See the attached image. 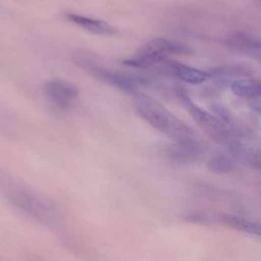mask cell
<instances>
[{
    "label": "cell",
    "mask_w": 261,
    "mask_h": 261,
    "mask_svg": "<svg viewBox=\"0 0 261 261\" xmlns=\"http://www.w3.org/2000/svg\"><path fill=\"white\" fill-rule=\"evenodd\" d=\"M133 106L138 115L172 142L197 139L194 130L151 96L139 92L133 96Z\"/></svg>",
    "instance_id": "cell-2"
},
{
    "label": "cell",
    "mask_w": 261,
    "mask_h": 261,
    "mask_svg": "<svg viewBox=\"0 0 261 261\" xmlns=\"http://www.w3.org/2000/svg\"><path fill=\"white\" fill-rule=\"evenodd\" d=\"M220 221L234 229L247 232L249 234L261 237V222L250 220L241 216L225 214L220 217Z\"/></svg>",
    "instance_id": "cell-13"
},
{
    "label": "cell",
    "mask_w": 261,
    "mask_h": 261,
    "mask_svg": "<svg viewBox=\"0 0 261 261\" xmlns=\"http://www.w3.org/2000/svg\"><path fill=\"white\" fill-rule=\"evenodd\" d=\"M226 45L236 52L261 60V40L248 33H233L226 39Z\"/></svg>",
    "instance_id": "cell-10"
},
{
    "label": "cell",
    "mask_w": 261,
    "mask_h": 261,
    "mask_svg": "<svg viewBox=\"0 0 261 261\" xmlns=\"http://www.w3.org/2000/svg\"><path fill=\"white\" fill-rule=\"evenodd\" d=\"M191 53H193V49L189 45L158 37L145 43L130 58L123 60L122 63L130 67L147 70L151 63L159 58L168 57L169 55H186Z\"/></svg>",
    "instance_id": "cell-4"
},
{
    "label": "cell",
    "mask_w": 261,
    "mask_h": 261,
    "mask_svg": "<svg viewBox=\"0 0 261 261\" xmlns=\"http://www.w3.org/2000/svg\"><path fill=\"white\" fill-rule=\"evenodd\" d=\"M157 74L167 76V77H177L180 81L192 84L200 85L209 80L210 72L205 71L181 62L172 60L168 57L163 58L157 65Z\"/></svg>",
    "instance_id": "cell-7"
},
{
    "label": "cell",
    "mask_w": 261,
    "mask_h": 261,
    "mask_svg": "<svg viewBox=\"0 0 261 261\" xmlns=\"http://www.w3.org/2000/svg\"><path fill=\"white\" fill-rule=\"evenodd\" d=\"M260 1H261V0H260Z\"/></svg>",
    "instance_id": "cell-19"
},
{
    "label": "cell",
    "mask_w": 261,
    "mask_h": 261,
    "mask_svg": "<svg viewBox=\"0 0 261 261\" xmlns=\"http://www.w3.org/2000/svg\"><path fill=\"white\" fill-rule=\"evenodd\" d=\"M233 95L250 100L261 99V79L245 77L236 80L230 84Z\"/></svg>",
    "instance_id": "cell-12"
},
{
    "label": "cell",
    "mask_w": 261,
    "mask_h": 261,
    "mask_svg": "<svg viewBox=\"0 0 261 261\" xmlns=\"http://www.w3.org/2000/svg\"><path fill=\"white\" fill-rule=\"evenodd\" d=\"M249 106L253 111H255L259 115V117H260V128H261V99L251 100L249 102Z\"/></svg>",
    "instance_id": "cell-18"
},
{
    "label": "cell",
    "mask_w": 261,
    "mask_h": 261,
    "mask_svg": "<svg viewBox=\"0 0 261 261\" xmlns=\"http://www.w3.org/2000/svg\"><path fill=\"white\" fill-rule=\"evenodd\" d=\"M210 72V79H217L220 82H224L230 79L238 80L237 77H247L252 74V70L249 66L243 64H230L217 68H213Z\"/></svg>",
    "instance_id": "cell-14"
},
{
    "label": "cell",
    "mask_w": 261,
    "mask_h": 261,
    "mask_svg": "<svg viewBox=\"0 0 261 261\" xmlns=\"http://www.w3.org/2000/svg\"><path fill=\"white\" fill-rule=\"evenodd\" d=\"M207 152V146L198 138L190 141L172 142L166 146V158L176 165H189L201 161Z\"/></svg>",
    "instance_id": "cell-6"
},
{
    "label": "cell",
    "mask_w": 261,
    "mask_h": 261,
    "mask_svg": "<svg viewBox=\"0 0 261 261\" xmlns=\"http://www.w3.org/2000/svg\"><path fill=\"white\" fill-rule=\"evenodd\" d=\"M175 94L194 121L211 140L224 145L227 148L228 153L234 159L245 158L247 160L253 149H250L245 142L233 137L215 114H212L199 106L185 88H177Z\"/></svg>",
    "instance_id": "cell-1"
},
{
    "label": "cell",
    "mask_w": 261,
    "mask_h": 261,
    "mask_svg": "<svg viewBox=\"0 0 261 261\" xmlns=\"http://www.w3.org/2000/svg\"><path fill=\"white\" fill-rule=\"evenodd\" d=\"M185 218L189 221L197 223H206L209 220L208 216L202 212H189L186 214Z\"/></svg>",
    "instance_id": "cell-17"
},
{
    "label": "cell",
    "mask_w": 261,
    "mask_h": 261,
    "mask_svg": "<svg viewBox=\"0 0 261 261\" xmlns=\"http://www.w3.org/2000/svg\"><path fill=\"white\" fill-rule=\"evenodd\" d=\"M206 165L211 172L218 174L229 173L237 168L236 160L229 153L214 154L208 159Z\"/></svg>",
    "instance_id": "cell-15"
},
{
    "label": "cell",
    "mask_w": 261,
    "mask_h": 261,
    "mask_svg": "<svg viewBox=\"0 0 261 261\" xmlns=\"http://www.w3.org/2000/svg\"><path fill=\"white\" fill-rule=\"evenodd\" d=\"M65 18L68 21L74 23L75 25L82 28L83 30L88 31L95 35L113 36L117 34V30L113 25L101 19L92 18V17H88V16H84V15L75 14L71 12L65 13Z\"/></svg>",
    "instance_id": "cell-11"
},
{
    "label": "cell",
    "mask_w": 261,
    "mask_h": 261,
    "mask_svg": "<svg viewBox=\"0 0 261 261\" xmlns=\"http://www.w3.org/2000/svg\"><path fill=\"white\" fill-rule=\"evenodd\" d=\"M79 62L82 67L87 69V71H89V73L98 81L108 84L132 96L140 92V86H148L149 84H151L152 81L151 77L148 75L112 70L109 68L95 65L88 60H81Z\"/></svg>",
    "instance_id": "cell-5"
},
{
    "label": "cell",
    "mask_w": 261,
    "mask_h": 261,
    "mask_svg": "<svg viewBox=\"0 0 261 261\" xmlns=\"http://www.w3.org/2000/svg\"><path fill=\"white\" fill-rule=\"evenodd\" d=\"M44 93L57 108L65 110L70 107L79 95L77 88L64 80L53 79L44 85Z\"/></svg>",
    "instance_id": "cell-8"
},
{
    "label": "cell",
    "mask_w": 261,
    "mask_h": 261,
    "mask_svg": "<svg viewBox=\"0 0 261 261\" xmlns=\"http://www.w3.org/2000/svg\"><path fill=\"white\" fill-rule=\"evenodd\" d=\"M6 198L18 210L38 223L54 227L59 221L56 209L42 196L21 186H9L5 189Z\"/></svg>",
    "instance_id": "cell-3"
},
{
    "label": "cell",
    "mask_w": 261,
    "mask_h": 261,
    "mask_svg": "<svg viewBox=\"0 0 261 261\" xmlns=\"http://www.w3.org/2000/svg\"><path fill=\"white\" fill-rule=\"evenodd\" d=\"M211 109L233 137L243 142L253 138V135L249 127H247L246 124L239 117H237L226 106L220 103H212Z\"/></svg>",
    "instance_id": "cell-9"
},
{
    "label": "cell",
    "mask_w": 261,
    "mask_h": 261,
    "mask_svg": "<svg viewBox=\"0 0 261 261\" xmlns=\"http://www.w3.org/2000/svg\"><path fill=\"white\" fill-rule=\"evenodd\" d=\"M247 161L252 167L261 171V149H254L249 155Z\"/></svg>",
    "instance_id": "cell-16"
}]
</instances>
